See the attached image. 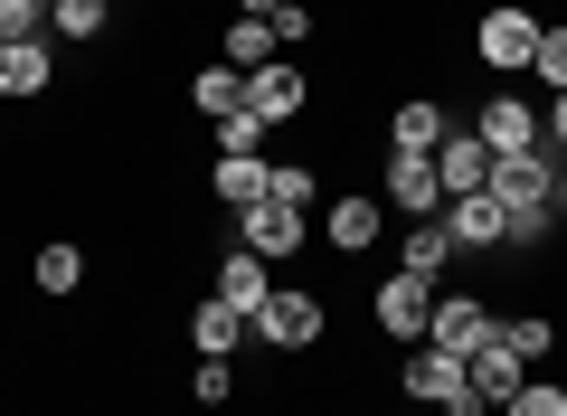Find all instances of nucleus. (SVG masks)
I'll list each match as a JSON object with an SVG mask.
<instances>
[{"instance_id": "obj_1", "label": "nucleus", "mask_w": 567, "mask_h": 416, "mask_svg": "<svg viewBox=\"0 0 567 416\" xmlns=\"http://www.w3.org/2000/svg\"><path fill=\"white\" fill-rule=\"evenodd\" d=\"M398 388L416 397V407H435V416H492L483 397H473V369L454 351H435V341H416V351L398 359Z\"/></svg>"}, {"instance_id": "obj_2", "label": "nucleus", "mask_w": 567, "mask_h": 416, "mask_svg": "<svg viewBox=\"0 0 567 416\" xmlns=\"http://www.w3.org/2000/svg\"><path fill=\"white\" fill-rule=\"evenodd\" d=\"M539 10H520V0H502V10H483L473 20V58L492 67V77H529V58H539Z\"/></svg>"}, {"instance_id": "obj_3", "label": "nucleus", "mask_w": 567, "mask_h": 416, "mask_svg": "<svg viewBox=\"0 0 567 416\" xmlns=\"http://www.w3.org/2000/svg\"><path fill=\"white\" fill-rule=\"evenodd\" d=\"M246 332H256L265 351H322L331 313H322V294H303V284H275V294H265V313L246 322Z\"/></svg>"}, {"instance_id": "obj_4", "label": "nucleus", "mask_w": 567, "mask_h": 416, "mask_svg": "<svg viewBox=\"0 0 567 416\" xmlns=\"http://www.w3.org/2000/svg\"><path fill=\"white\" fill-rule=\"evenodd\" d=\"M558 171H567L558 152H502L483 190L502 199V219H520V209H548V199H558ZM548 219H558V209H548Z\"/></svg>"}, {"instance_id": "obj_5", "label": "nucleus", "mask_w": 567, "mask_h": 416, "mask_svg": "<svg viewBox=\"0 0 567 416\" xmlns=\"http://www.w3.org/2000/svg\"><path fill=\"white\" fill-rule=\"evenodd\" d=\"M369 322H379L388 341H406V351H416L425 322H435V275H406V265H398V275L369 294Z\"/></svg>"}, {"instance_id": "obj_6", "label": "nucleus", "mask_w": 567, "mask_h": 416, "mask_svg": "<svg viewBox=\"0 0 567 416\" xmlns=\"http://www.w3.org/2000/svg\"><path fill=\"white\" fill-rule=\"evenodd\" d=\"M303 209H284V199H256V209H237V246L246 256H265V265H293L303 256Z\"/></svg>"}, {"instance_id": "obj_7", "label": "nucleus", "mask_w": 567, "mask_h": 416, "mask_svg": "<svg viewBox=\"0 0 567 416\" xmlns=\"http://www.w3.org/2000/svg\"><path fill=\"white\" fill-rule=\"evenodd\" d=\"M379 199H388V209H406V227H416V219H445V180H435V161H416V152H388L379 161Z\"/></svg>"}, {"instance_id": "obj_8", "label": "nucleus", "mask_w": 567, "mask_h": 416, "mask_svg": "<svg viewBox=\"0 0 567 416\" xmlns=\"http://www.w3.org/2000/svg\"><path fill=\"white\" fill-rule=\"evenodd\" d=\"M492 332H502V313H492L483 294H435V322H425V341H435V351L473 359V351H483Z\"/></svg>"}, {"instance_id": "obj_9", "label": "nucleus", "mask_w": 567, "mask_h": 416, "mask_svg": "<svg viewBox=\"0 0 567 416\" xmlns=\"http://www.w3.org/2000/svg\"><path fill=\"white\" fill-rule=\"evenodd\" d=\"M246 104H256V123H275V133H284V123L312 104V77H303L293 58H275V67H256V77H246Z\"/></svg>"}, {"instance_id": "obj_10", "label": "nucleus", "mask_w": 567, "mask_h": 416, "mask_svg": "<svg viewBox=\"0 0 567 416\" xmlns=\"http://www.w3.org/2000/svg\"><path fill=\"white\" fill-rule=\"evenodd\" d=\"M473 142H483L492 161H502V152H539V114H529V104L502 85V95H492L483 114H473Z\"/></svg>"}, {"instance_id": "obj_11", "label": "nucleus", "mask_w": 567, "mask_h": 416, "mask_svg": "<svg viewBox=\"0 0 567 416\" xmlns=\"http://www.w3.org/2000/svg\"><path fill=\"white\" fill-rule=\"evenodd\" d=\"M464 369H473V397H483V407H492V416H502V407H511V397H520V388H529V359H520V351H511V341H502V332H492V341H483V351H473V359H464Z\"/></svg>"}, {"instance_id": "obj_12", "label": "nucleus", "mask_w": 567, "mask_h": 416, "mask_svg": "<svg viewBox=\"0 0 567 416\" xmlns=\"http://www.w3.org/2000/svg\"><path fill=\"white\" fill-rule=\"evenodd\" d=\"M208 294H218L227 313H246V322H256V313H265V294H275V265H265V256H246V246H227V256H218V284H208Z\"/></svg>"}, {"instance_id": "obj_13", "label": "nucleus", "mask_w": 567, "mask_h": 416, "mask_svg": "<svg viewBox=\"0 0 567 416\" xmlns=\"http://www.w3.org/2000/svg\"><path fill=\"white\" fill-rule=\"evenodd\" d=\"M208 199H218V209H256V199H275V161H265V152H218Z\"/></svg>"}, {"instance_id": "obj_14", "label": "nucleus", "mask_w": 567, "mask_h": 416, "mask_svg": "<svg viewBox=\"0 0 567 416\" xmlns=\"http://www.w3.org/2000/svg\"><path fill=\"white\" fill-rule=\"evenodd\" d=\"M445 237H454V256H492V246H502V199L492 190L445 199Z\"/></svg>"}, {"instance_id": "obj_15", "label": "nucleus", "mask_w": 567, "mask_h": 416, "mask_svg": "<svg viewBox=\"0 0 567 416\" xmlns=\"http://www.w3.org/2000/svg\"><path fill=\"white\" fill-rule=\"evenodd\" d=\"M58 85V39H29V48H0V95L10 104H39Z\"/></svg>"}, {"instance_id": "obj_16", "label": "nucleus", "mask_w": 567, "mask_h": 416, "mask_svg": "<svg viewBox=\"0 0 567 416\" xmlns=\"http://www.w3.org/2000/svg\"><path fill=\"white\" fill-rule=\"evenodd\" d=\"M454 133V114L435 95H406L398 114H388V152H416V161H435V142Z\"/></svg>"}, {"instance_id": "obj_17", "label": "nucleus", "mask_w": 567, "mask_h": 416, "mask_svg": "<svg viewBox=\"0 0 567 416\" xmlns=\"http://www.w3.org/2000/svg\"><path fill=\"white\" fill-rule=\"evenodd\" d=\"M379 227H388V199L350 190V199H331V219H322V237L341 246V256H369V246H379Z\"/></svg>"}, {"instance_id": "obj_18", "label": "nucleus", "mask_w": 567, "mask_h": 416, "mask_svg": "<svg viewBox=\"0 0 567 416\" xmlns=\"http://www.w3.org/2000/svg\"><path fill=\"white\" fill-rule=\"evenodd\" d=\"M435 180H445V199H473V190L492 180V152H483V142L464 133V123H454V133L435 142Z\"/></svg>"}, {"instance_id": "obj_19", "label": "nucleus", "mask_w": 567, "mask_h": 416, "mask_svg": "<svg viewBox=\"0 0 567 416\" xmlns=\"http://www.w3.org/2000/svg\"><path fill=\"white\" fill-rule=\"evenodd\" d=\"M218 58L256 77V67H275V58H284V39H275V20H246V10H237V20L218 29Z\"/></svg>"}, {"instance_id": "obj_20", "label": "nucleus", "mask_w": 567, "mask_h": 416, "mask_svg": "<svg viewBox=\"0 0 567 416\" xmlns=\"http://www.w3.org/2000/svg\"><path fill=\"white\" fill-rule=\"evenodd\" d=\"M189 341H199V359H237V351H246L256 332H246V313H227V303L208 294L199 313H189Z\"/></svg>"}, {"instance_id": "obj_21", "label": "nucleus", "mask_w": 567, "mask_h": 416, "mask_svg": "<svg viewBox=\"0 0 567 416\" xmlns=\"http://www.w3.org/2000/svg\"><path fill=\"white\" fill-rule=\"evenodd\" d=\"M189 104H199L208 123H218V114H237V104H246V67H227V58H208L199 77H189Z\"/></svg>"}, {"instance_id": "obj_22", "label": "nucleus", "mask_w": 567, "mask_h": 416, "mask_svg": "<svg viewBox=\"0 0 567 416\" xmlns=\"http://www.w3.org/2000/svg\"><path fill=\"white\" fill-rule=\"evenodd\" d=\"M104 29H114V0H48V39H76V48H95Z\"/></svg>"}, {"instance_id": "obj_23", "label": "nucleus", "mask_w": 567, "mask_h": 416, "mask_svg": "<svg viewBox=\"0 0 567 416\" xmlns=\"http://www.w3.org/2000/svg\"><path fill=\"white\" fill-rule=\"evenodd\" d=\"M29 284H39V294H76V284H85V246H66V237H48L39 246V265H29Z\"/></svg>"}, {"instance_id": "obj_24", "label": "nucleus", "mask_w": 567, "mask_h": 416, "mask_svg": "<svg viewBox=\"0 0 567 416\" xmlns=\"http://www.w3.org/2000/svg\"><path fill=\"white\" fill-rule=\"evenodd\" d=\"M398 265H406V275H445V265H454V237H445V219H416V227H406Z\"/></svg>"}, {"instance_id": "obj_25", "label": "nucleus", "mask_w": 567, "mask_h": 416, "mask_svg": "<svg viewBox=\"0 0 567 416\" xmlns=\"http://www.w3.org/2000/svg\"><path fill=\"white\" fill-rule=\"evenodd\" d=\"M218 152H265V142H275V123H256V104H237V114H218Z\"/></svg>"}, {"instance_id": "obj_26", "label": "nucleus", "mask_w": 567, "mask_h": 416, "mask_svg": "<svg viewBox=\"0 0 567 416\" xmlns=\"http://www.w3.org/2000/svg\"><path fill=\"white\" fill-rule=\"evenodd\" d=\"M529 77H539L548 95H567V20H548V29H539V58H529Z\"/></svg>"}, {"instance_id": "obj_27", "label": "nucleus", "mask_w": 567, "mask_h": 416, "mask_svg": "<svg viewBox=\"0 0 567 416\" xmlns=\"http://www.w3.org/2000/svg\"><path fill=\"white\" fill-rule=\"evenodd\" d=\"M48 39V0H0V48H29Z\"/></svg>"}, {"instance_id": "obj_28", "label": "nucleus", "mask_w": 567, "mask_h": 416, "mask_svg": "<svg viewBox=\"0 0 567 416\" xmlns=\"http://www.w3.org/2000/svg\"><path fill=\"white\" fill-rule=\"evenodd\" d=\"M502 341H511L520 359H548V351H558V322H548V313H520V322H502Z\"/></svg>"}, {"instance_id": "obj_29", "label": "nucleus", "mask_w": 567, "mask_h": 416, "mask_svg": "<svg viewBox=\"0 0 567 416\" xmlns=\"http://www.w3.org/2000/svg\"><path fill=\"white\" fill-rule=\"evenodd\" d=\"M275 199H284V209H312V199H322L312 161H275Z\"/></svg>"}, {"instance_id": "obj_30", "label": "nucleus", "mask_w": 567, "mask_h": 416, "mask_svg": "<svg viewBox=\"0 0 567 416\" xmlns=\"http://www.w3.org/2000/svg\"><path fill=\"white\" fill-rule=\"evenodd\" d=\"M189 397H199V407H227V397H237V369H227V359H199V369H189Z\"/></svg>"}, {"instance_id": "obj_31", "label": "nucleus", "mask_w": 567, "mask_h": 416, "mask_svg": "<svg viewBox=\"0 0 567 416\" xmlns=\"http://www.w3.org/2000/svg\"><path fill=\"white\" fill-rule=\"evenodd\" d=\"M502 416H567V388H558V378H529V388L511 397Z\"/></svg>"}, {"instance_id": "obj_32", "label": "nucleus", "mask_w": 567, "mask_h": 416, "mask_svg": "<svg viewBox=\"0 0 567 416\" xmlns=\"http://www.w3.org/2000/svg\"><path fill=\"white\" fill-rule=\"evenodd\" d=\"M312 29H322V20H312L303 0H284V10H275V39H284V48H303V39H312Z\"/></svg>"}, {"instance_id": "obj_33", "label": "nucleus", "mask_w": 567, "mask_h": 416, "mask_svg": "<svg viewBox=\"0 0 567 416\" xmlns=\"http://www.w3.org/2000/svg\"><path fill=\"white\" fill-rule=\"evenodd\" d=\"M539 152L567 161V95H548V114H539Z\"/></svg>"}, {"instance_id": "obj_34", "label": "nucleus", "mask_w": 567, "mask_h": 416, "mask_svg": "<svg viewBox=\"0 0 567 416\" xmlns=\"http://www.w3.org/2000/svg\"><path fill=\"white\" fill-rule=\"evenodd\" d=\"M237 10H246V20H275V10H284V0H237Z\"/></svg>"}, {"instance_id": "obj_35", "label": "nucleus", "mask_w": 567, "mask_h": 416, "mask_svg": "<svg viewBox=\"0 0 567 416\" xmlns=\"http://www.w3.org/2000/svg\"><path fill=\"white\" fill-rule=\"evenodd\" d=\"M416 416H435V407H416Z\"/></svg>"}]
</instances>
